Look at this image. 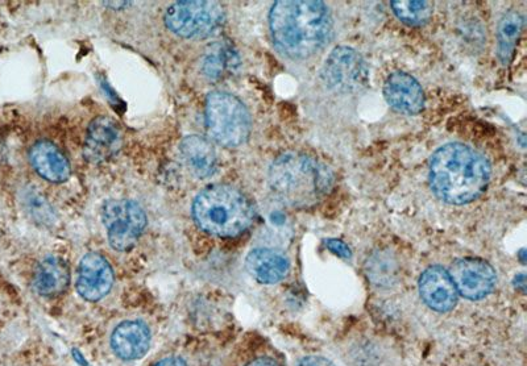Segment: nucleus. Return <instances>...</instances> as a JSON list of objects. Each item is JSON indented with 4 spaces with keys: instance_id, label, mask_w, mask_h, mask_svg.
I'll return each mask as SVG.
<instances>
[{
    "instance_id": "14",
    "label": "nucleus",
    "mask_w": 527,
    "mask_h": 366,
    "mask_svg": "<svg viewBox=\"0 0 527 366\" xmlns=\"http://www.w3.org/2000/svg\"><path fill=\"white\" fill-rule=\"evenodd\" d=\"M151 332L144 323L128 320L115 328L111 336L112 351L123 360H138L148 352Z\"/></svg>"
},
{
    "instance_id": "15",
    "label": "nucleus",
    "mask_w": 527,
    "mask_h": 366,
    "mask_svg": "<svg viewBox=\"0 0 527 366\" xmlns=\"http://www.w3.org/2000/svg\"><path fill=\"white\" fill-rule=\"evenodd\" d=\"M29 161L33 169L49 182L68 181L72 173L68 158L60 151V148L49 141H37L29 151Z\"/></svg>"
},
{
    "instance_id": "26",
    "label": "nucleus",
    "mask_w": 527,
    "mask_h": 366,
    "mask_svg": "<svg viewBox=\"0 0 527 366\" xmlns=\"http://www.w3.org/2000/svg\"><path fill=\"white\" fill-rule=\"evenodd\" d=\"M247 366H278L275 360L268 359V357H261V359L253 360Z\"/></svg>"
},
{
    "instance_id": "20",
    "label": "nucleus",
    "mask_w": 527,
    "mask_h": 366,
    "mask_svg": "<svg viewBox=\"0 0 527 366\" xmlns=\"http://www.w3.org/2000/svg\"><path fill=\"white\" fill-rule=\"evenodd\" d=\"M365 270H367L368 280L373 285L379 286V288H390L398 280L400 266H398V261L392 253L379 251L369 257Z\"/></svg>"
},
{
    "instance_id": "23",
    "label": "nucleus",
    "mask_w": 527,
    "mask_h": 366,
    "mask_svg": "<svg viewBox=\"0 0 527 366\" xmlns=\"http://www.w3.org/2000/svg\"><path fill=\"white\" fill-rule=\"evenodd\" d=\"M326 247L330 249L334 255L342 257V259H351V249L343 241L336 239L326 240Z\"/></svg>"
},
{
    "instance_id": "16",
    "label": "nucleus",
    "mask_w": 527,
    "mask_h": 366,
    "mask_svg": "<svg viewBox=\"0 0 527 366\" xmlns=\"http://www.w3.org/2000/svg\"><path fill=\"white\" fill-rule=\"evenodd\" d=\"M246 268L256 281L273 285L288 276L289 261L273 249L257 248L247 256Z\"/></svg>"
},
{
    "instance_id": "9",
    "label": "nucleus",
    "mask_w": 527,
    "mask_h": 366,
    "mask_svg": "<svg viewBox=\"0 0 527 366\" xmlns=\"http://www.w3.org/2000/svg\"><path fill=\"white\" fill-rule=\"evenodd\" d=\"M450 276L456 291L468 299L487 297L495 288L496 273L492 266L479 259H463L451 266Z\"/></svg>"
},
{
    "instance_id": "25",
    "label": "nucleus",
    "mask_w": 527,
    "mask_h": 366,
    "mask_svg": "<svg viewBox=\"0 0 527 366\" xmlns=\"http://www.w3.org/2000/svg\"><path fill=\"white\" fill-rule=\"evenodd\" d=\"M155 366H188V364L181 357H168V359L159 361Z\"/></svg>"
},
{
    "instance_id": "18",
    "label": "nucleus",
    "mask_w": 527,
    "mask_h": 366,
    "mask_svg": "<svg viewBox=\"0 0 527 366\" xmlns=\"http://www.w3.org/2000/svg\"><path fill=\"white\" fill-rule=\"evenodd\" d=\"M185 164L195 177L209 178L218 169V156L213 145L198 135L186 136L181 143Z\"/></svg>"
},
{
    "instance_id": "27",
    "label": "nucleus",
    "mask_w": 527,
    "mask_h": 366,
    "mask_svg": "<svg viewBox=\"0 0 527 366\" xmlns=\"http://www.w3.org/2000/svg\"><path fill=\"white\" fill-rule=\"evenodd\" d=\"M103 4H106V6L109 7H118L116 10H120V8H124L130 4V2H105Z\"/></svg>"
},
{
    "instance_id": "4",
    "label": "nucleus",
    "mask_w": 527,
    "mask_h": 366,
    "mask_svg": "<svg viewBox=\"0 0 527 366\" xmlns=\"http://www.w3.org/2000/svg\"><path fill=\"white\" fill-rule=\"evenodd\" d=\"M193 218L207 234L235 237L251 227L255 209L246 195L235 187L211 185L195 197Z\"/></svg>"
},
{
    "instance_id": "7",
    "label": "nucleus",
    "mask_w": 527,
    "mask_h": 366,
    "mask_svg": "<svg viewBox=\"0 0 527 366\" xmlns=\"http://www.w3.org/2000/svg\"><path fill=\"white\" fill-rule=\"evenodd\" d=\"M102 220L109 243L115 251L134 248L147 227V215L141 206L128 199H111L103 205Z\"/></svg>"
},
{
    "instance_id": "2",
    "label": "nucleus",
    "mask_w": 527,
    "mask_h": 366,
    "mask_svg": "<svg viewBox=\"0 0 527 366\" xmlns=\"http://www.w3.org/2000/svg\"><path fill=\"white\" fill-rule=\"evenodd\" d=\"M489 178L491 165L467 145H444L431 158V189L451 205L472 202L488 186Z\"/></svg>"
},
{
    "instance_id": "6",
    "label": "nucleus",
    "mask_w": 527,
    "mask_h": 366,
    "mask_svg": "<svg viewBox=\"0 0 527 366\" xmlns=\"http://www.w3.org/2000/svg\"><path fill=\"white\" fill-rule=\"evenodd\" d=\"M226 22L221 3L210 0H188L173 3L165 12V24L184 39H205L217 33Z\"/></svg>"
},
{
    "instance_id": "1",
    "label": "nucleus",
    "mask_w": 527,
    "mask_h": 366,
    "mask_svg": "<svg viewBox=\"0 0 527 366\" xmlns=\"http://www.w3.org/2000/svg\"><path fill=\"white\" fill-rule=\"evenodd\" d=\"M269 27L278 51L296 60L321 51L333 35V19L323 2L280 0L273 4Z\"/></svg>"
},
{
    "instance_id": "22",
    "label": "nucleus",
    "mask_w": 527,
    "mask_h": 366,
    "mask_svg": "<svg viewBox=\"0 0 527 366\" xmlns=\"http://www.w3.org/2000/svg\"><path fill=\"white\" fill-rule=\"evenodd\" d=\"M392 8L397 18L409 26H422L433 15V6L426 0H396L392 2Z\"/></svg>"
},
{
    "instance_id": "8",
    "label": "nucleus",
    "mask_w": 527,
    "mask_h": 366,
    "mask_svg": "<svg viewBox=\"0 0 527 366\" xmlns=\"http://www.w3.org/2000/svg\"><path fill=\"white\" fill-rule=\"evenodd\" d=\"M321 76L330 90L354 94L368 85L369 69L367 62L355 49L338 47L327 57Z\"/></svg>"
},
{
    "instance_id": "3",
    "label": "nucleus",
    "mask_w": 527,
    "mask_h": 366,
    "mask_svg": "<svg viewBox=\"0 0 527 366\" xmlns=\"http://www.w3.org/2000/svg\"><path fill=\"white\" fill-rule=\"evenodd\" d=\"M334 176L315 158L298 152L277 157L269 169V185L282 203L296 209L317 205L333 187Z\"/></svg>"
},
{
    "instance_id": "21",
    "label": "nucleus",
    "mask_w": 527,
    "mask_h": 366,
    "mask_svg": "<svg viewBox=\"0 0 527 366\" xmlns=\"http://www.w3.org/2000/svg\"><path fill=\"white\" fill-rule=\"evenodd\" d=\"M524 27V19L516 11H510L501 19L499 32V57L504 64H508L516 48L517 40L520 39Z\"/></svg>"
},
{
    "instance_id": "24",
    "label": "nucleus",
    "mask_w": 527,
    "mask_h": 366,
    "mask_svg": "<svg viewBox=\"0 0 527 366\" xmlns=\"http://www.w3.org/2000/svg\"><path fill=\"white\" fill-rule=\"evenodd\" d=\"M297 366H335L331 361L321 356H310L305 357L304 360L300 361Z\"/></svg>"
},
{
    "instance_id": "17",
    "label": "nucleus",
    "mask_w": 527,
    "mask_h": 366,
    "mask_svg": "<svg viewBox=\"0 0 527 366\" xmlns=\"http://www.w3.org/2000/svg\"><path fill=\"white\" fill-rule=\"evenodd\" d=\"M70 282V269L66 261L49 256L40 262L33 274V289L43 297L53 298L64 293Z\"/></svg>"
},
{
    "instance_id": "13",
    "label": "nucleus",
    "mask_w": 527,
    "mask_h": 366,
    "mask_svg": "<svg viewBox=\"0 0 527 366\" xmlns=\"http://www.w3.org/2000/svg\"><path fill=\"white\" fill-rule=\"evenodd\" d=\"M384 97L389 106L406 115H417L425 107V94L416 78L408 73L390 74L385 81Z\"/></svg>"
},
{
    "instance_id": "19",
    "label": "nucleus",
    "mask_w": 527,
    "mask_h": 366,
    "mask_svg": "<svg viewBox=\"0 0 527 366\" xmlns=\"http://www.w3.org/2000/svg\"><path fill=\"white\" fill-rule=\"evenodd\" d=\"M239 66V54L228 43L210 45L203 54L201 62L202 73L213 81H219V79L230 76L239 69Z\"/></svg>"
},
{
    "instance_id": "12",
    "label": "nucleus",
    "mask_w": 527,
    "mask_h": 366,
    "mask_svg": "<svg viewBox=\"0 0 527 366\" xmlns=\"http://www.w3.org/2000/svg\"><path fill=\"white\" fill-rule=\"evenodd\" d=\"M419 293L426 305L438 313L454 309L458 301V291L450 273L441 266H431L419 278Z\"/></svg>"
},
{
    "instance_id": "5",
    "label": "nucleus",
    "mask_w": 527,
    "mask_h": 366,
    "mask_svg": "<svg viewBox=\"0 0 527 366\" xmlns=\"http://www.w3.org/2000/svg\"><path fill=\"white\" fill-rule=\"evenodd\" d=\"M205 118L207 132L223 147H240L251 135L250 112L235 95L211 93L206 99Z\"/></svg>"
},
{
    "instance_id": "11",
    "label": "nucleus",
    "mask_w": 527,
    "mask_h": 366,
    "mask_svg": "<svg viewBox=\"0 0 527 366\" xmlns=\"http://www.w3.org/2000/svg\"><path fill=\"white\" fill-rule=\"evenodd\" d=\"M123 145V131L109 116H98L87 128L84 156L91 164L110 160Z\"/></svg>"
},
{
    "instance_id": "10",
    "label": "nucleus",
    "mask_w": 527,
    "mask_h": 366,
    "mask_svg": "<svg viewBox=\"0 0 527 366\" xmlns=\"http://www.w3.org/2000/svg\"><path fill=\"white\" fill-rule=\"evenodd\" d=\"M114 272L106 257L97 252L87 253L78 266L77 291L89 302H98L110 293Z\"/></svg>"
}]
</instances>
